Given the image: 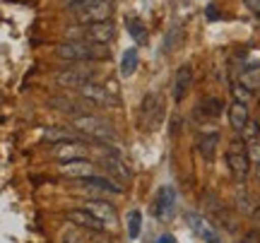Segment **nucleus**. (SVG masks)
I'll return each mask as SVG.
<instances>
[{
	"label": "nucleus",
	"mask_w": 260,
	"mask_h": 243,
	"mask_svg": "<svg viewBox=\"0 0 260 243\" xmlns=\"http://www.w3.org/2000/svg\"><path fill=\"white\" fill-rule=\"evenodd\" d=\"M116 39V27L113 22H96V24H80L77 29H68L65 31V41H84V44H96V46H106Z\"/></svg>",
	"instance_id": "nucleus-1"
},
{
	"label": "nucleus",
	"mask_w": 260,
	"mask_h": 243,
	"mask_svg": "<svg viewBox=\"0 0 260 243\" xmlns=\"http://www.w3.org/2000/svg\"><path fill=\"white\" fill-rule=\"evenodd\" d=\"M77 132H82L84 137L96 142H116V130L109 121H104L99 116H92V113H80V116H73L70 121Z\"/></svg>",
	"instance_id": "nucleus-2"
},
{
	"label": "nucleus",
	"mask_w": 260,
	"mask_h": 243,
	"mask_svg": "<svg viewBox=\"0 0 260 243\" xmlns=\"http://www.w3.org/2000/svg\"><path fill=\"white\" fill-rule=\"evenodd\" d=\"M56 56L70 63H89V60H106L109 51L96 44H84V41H65L56 48Z\"/></svg>",
	"instance_id": "nucleus-3"
},
{
	"label": "nucleus",
	"mask_w": 260,
	"mask_h": 243,
	"mask_svg": "<svg viewBox=\"0 0 260 243\" xmlns=\"http://www.w3.org/2000/svg\"><path fill=\"white\" fill-rule=\"evenodd\" d=\"M226 166L232 171V176L236 181H246V176L251 173V157H248V147L243 140H234L226 152Z\"/></svg>",
	"instance_id": "nucleus-4"
},
{
	"label": "nucleus",
	"mask_w": 260,
	"mask_h": 243,
	"mask_svg": "<svg viewBox=\"0 0 260 243\" xmlns=\"http://www.w3.org/2000/svg\"><path fill=\"white\" fill-rule=\"evenodd\" d=\"M113 15V5L111 0H94L84 8L75 10V19L80 24H96V22H109Z\"/></svg>",
	"instance_id": "nucleus-5"
},
{
	"label": "nucleus",
	"mask_w": 260,
	"mask_h": 243,
	"mask_svg": "<svg viewBox=\"0 0 260 243\" xmlns=\"http://www.w3.org/2000/svg\"><path fill=\"white\" fill-rule=\"evenodd\" d=\"M164 116V103L159 94H147L145 101H142V111H140V123L145 130H154Z\"/></svg>",
	"instance_id": "nucleus-6"
},
{
	"label": "nucleus",
	"mask_w": 260,
	"mask_h": 243,
	"mask_svg": "<svg viewBox=\"0 0 260 243\" xmlns=\"http://www.w3.org/2000/svg\"><path fill=\"white\" fill-rule=\"evenodd\" d=\"M186 222H188V226H190V231H193L198 238H203L205 243H222V238H219V234H217L214 224H210V219H205L203 215L188 212Z\"/></svg>",
	"instance_id": "nucleus-7"
},
{
	"label": "nucleus",
	"mask_w": 260,
	"mask_h": 243,
	"mask_svg": "<svg viewBox=\"0 0 260 243\" xmlns=\"http://www.w3.org/2000/svg\"><path fill=\"white\" fill-rule=\"evenodd\" d=\"M94 73L92 70H84V67H68V70H60V73H56V80L60 87H65V89H80L84 82H92Z\"/></svg>",
	"instance_id": "nucleus-8"
},
{
	"label": "nucleus",
	"mask_w": 260,
	"mask_h": 243,
	"mask_svg": "<svg viewBox=\"0 0 260 243\" xmlns=\"http://www.w3.org/2000/svg\"><path fill=\"white\" fill-rule=\"evenodd\" d=\"M65 222H70L73 226L92 229V231H104V229H109V226L104 224L96 215H92L87 207H82V210H68V212H65Z\"/></svg>",
	"instance_id": "nucleus-9"
},
{
	"label": "nucleus",
	"mask_w": 260,
	"mask_h": 243,
	"mask_svg": "<svg viewBox=\"0 0 260 243\" xmlns=\"http://www.w3.org/2000/svg\"><path fill=\"white\" fill-rule=\"evenodd\" d=\"M174 207H176V190L171 186H161L157 197H154V207H152L154 217L157 219H169L174 215Z\"/></svg>",
	"instance_id": "nucleus-10"
},
{
	"label": "nucleus",
	"mask_w": 260,
	"mask_h": 243,
	"mask_svg": "<svg viewBox=\"0 0 260 243\" xmlns=\"http://www.w3.org/2000/svg\"><path fill=\"white\" fill-rule=\"evenodd\" d=\"M77 92V96L80 99H84L87 103H94V106H109V103L113 101L111 94H109V89L106 87H102V84H96L92 80V82H84L80 89H75Z\"/></svg>",
	"instance_id": "nucleus-11"
},
{
	"label": "nucleus",
	"mask_w": 260,
	"mask_h": 243,
	"mask_svg": "<svg viewBox=\"0 0 260 243\" xmlns=\"http://www.w3.org/2000/svg\"><path fill=\"white\" fill-rule=\"evenodd\" d=\"M60 173L73 181H82V178H89L96 173V166H94L89 159H73V161H60Z\"/></svg>",
	"instance_id": "nucleus-12"
},
{
	"label": "nucleus",
	"mask_w": 260,
	"mask_h": 243,
	"mask_svg": "<svg viewBox=\"0 0 260 243\" xmlns=\"http://www.w3.org/2000/svg\"><path fill=\"white\" fill-rule=\"evenodd\" d=\"M53 157L60 161H73V159H87V147L80 145L77 140H65L53 145Z\"/></svg>",
	"instance_id": "nucleus-13"
},
{
	"label": "nucleus",
	"mask_w": 260,
	"mask_h": 243,
	"mask_svg": "<svg viewBox=\"0 0 260 243\" xmlns=\"http://www.w3.org/2000/svg\"><path fill=\"white\" fill-rule=\"evenodd\" d=\"M87 210H89L92 215L99 217L109 229H113V226L118 224V212H116V207H113L111 202H106V200H94L92 197V200H87Z\"/></svg>",
	"instance_id": "nucleus-14"
},
{
	"label": "nucleus",
	"mask_w": 260,
	"mask_h": 243,
	"mask_svg": "<svg viewBox=\"0 0 260 243\" xmlns=\"http://www.w3.org/2000/svg\"><path fill=\"white\" fill-rule=\"evenodd\" d=\"M190 84H193V67H190V65H181L176 70V77H174L171 96H174L176 101H183V96L188 94Z\"/></svg>",
	"instance_id": "nucleus-15"
},
{
	"label": "nucleus",
	"mask_w": 260,
	"mask_h": 243,
	"mask_svg": "<svg viewBox=\"0 0 260 243\" xmlns=\"http://www.w3.org/2000/svg\"><path fill=\"white\" fill-rule=\"evenodd\" d=\"M82 188H92V190H102V193H113V195H123V186H118L113 178H104V176H89L77 181Z\"/></svg>",
	"instance_id": "nucleus-16"
},
{
	"label": "nucleus",
	"mask_w": 260,
	"mask_h": 243,
	"mask_svg": "<svg viewBox=\"0 0 260 243\" xmlns=\"http://www.w3.org/2000/svg\"><path fill=\"white\" fill-rule=\"evenodd\" d=\"M248 121H251L248 106H246V103L234 101L232 106H229V123H232V128L236 132H241L243 128H246V123H248Z\"/></svg>",
	"instance_id": "nucleus-17"
},
{
	"label": "nucleus",
	"mask_w": 260,
	"mask_h": 243,
	"mask_svg": "<svg viewBox=\"0 0 260 243\" xmlns=\"http://www.w3.org/2000/svg\"><path fill=\"white\" fill-rule=\"evenodd\" d=\"M104 164H106V171H109V173H116L121 181H128L130 178V168L123 164V159L118 157V152L106 154V157H104Z\"/></svg>",
	"instance_id": "nucleus-18"
},
{
	"label": "nucleus",
	"mask_w": 260,
	"mask_h": 243,
	"mask_svg": "<svg viewBox=\"0 0 260 243\" xmlns=\"http://www.w3.org/2000/svg\"><path fill=\"white\" fill-rule=\"evenodd\" d=\"M138 63H140L138 48H135V46L128 48V51L123 53V58H121V75L123 77H130L135 70H138Z\"/></svg>",
	"instance_id": "nucleus-19"
},
{
	"label": "nucleus",
	"mask_w": 260,
	"mask_h": 243,
	"mask_svg": "<svg viewBox=\"0 0 260 243\" xmlns=\"http://www.w3.org/2000/svg\"><path fill=\"white\" fill-rule=\"evenodd\" d=\"M217 142H219V135L217 132H210V135H203L200 140H198V150L203 154L205 159H212L214 152H217Z\"/></svg>",
	"instance_id": "nucleus-20"
},
{
	"label": "nucleus",
	"mask_w": 260,
	"mask_h": 243,
	"mask_svg": "<svg viewBox=\"0 0 260 243\" xmlns=\"http://www.w3.org/2000/svg\"><path fill=\"white\" fill-rule=\"evenodd\" d=\"M140 229H142V215H140V210H130L125 217V231L133 241L140 236Z\"/></svg>",
	"instance_id": "nucleus-21"
},
{
	"label": "nucleus",
	"mask_w": 260,
	"mask_h": 243,
	"mask_svg": "<svg viewBox=\"0 0 260 243\" xmlns=\"http://www.w3.org/2000/svg\"><path fill=\"white\" fill-rule=\"evenodd\" d=\"M239 82L246 84L251 92H258V89H260V65L243 70V73H241V80H239Z\"/></svg>",
	"instance_id": "nucleus-22"
},
{
	"label": "nucleus",
	"mask_w": 260,
	"mask_h": 243,
	"mask_svg": "<svg viewBox=\"0 0 260 243\" xmlns=\"http://www.w3.org/2000/svg\"><path fill=\"white\" fill-rule=\"evenodd\" d=\"M232 96H234V101L246 103V106H248V101L253 99V92L248 89V87H246V84L234 82V84H232Z\"/></svg>",
	"instance_id": "nucleus-23"
},
{
	"label": "nucleus",
	"mask_w": 260,
	"mask_h": 243,
	"mask_svg": "<svg viewBox=\"0 0 260 243\" xmlns=\"http://www.w3.org/2000/svg\"><path fill=\"white\" fill-rule=\"evenodd\" d=\"M125 24H128V34L135 39L138 44L140 41H145V24H142L138 17H128L125 19Z\"/></svg>",
	"instance_id": "nucleus-24"
},
{
	"label": "nucleus",
	"mask_w": 260,
	"mask_h": 243,
	"mask_svg": "<svg viewBox=\"0 0 260 243\" xmlns=\"http://www.w3.org/2000/svg\"><path fill=\"white\" fill-rule=\"evenodd\" d=\"M53 106H58V109H60V111H65V113H73V116H80V113H87L84 111V109H80V106H77V103H73L70 101V99H63V96H56V99H53Z\"/></svg>",
	"instance_id": "nucleus-25"
},
{
	"label": "nucleus",
	"mask_w": 260,
	"mask_h": 243,
	"mask_svg": "<svg viewBox=\"0 0 260 243\" xmlns=\"http://www.w3.org/2000/svg\"><path fill=\"white\" fill-rule=\"evenodd\" d=\"M241 140L246 145H251V142L260 140V130H258V121H248L246 123V128L241 130Z\"/></svg>",
	"instance_id": "nucleus-26"
},
{
	"label": "nucleus",
	"mask_w": 260,
	"mask_h": 243,
	"mask_svg": "<svg viewBox=\"0 0 260 243\" xmlns=\"http://www.w3.org/2000/svg\"><path fill=\"white\" fill-rule=\"evenodd\" d=\"M203 106H205L203 111L207 113V116H214V118H217V116L222 113V101H219V99H207Z\"/></svg>",
	"instance_id": "nucleus-27"
},
{
	"label": "nucleus",
	"mask_w": 260,
	"mask_h": 243,
	"mask_svg": "<svg viewBox=\"0 0 260 243\" xmlns=\"http://www.w3.org/2000/svg\"><path fill=\"white\" fill-rule=\"evenodd\" d=\"M248 147V157H251L253 164H260V140L251 142V145H246Z\"/></svg>",
	"instance_id": "nucleus-28"
},
{
	"label": "nucleus",
	"mask_w": 260,
	"mask_h": 243,
	"mask_svg": "<svg viewBox=\"0 0 260 243\" xmlns=\"http://www.w3.org/2000/svg\"><path fill=\"white\" fill-rule=\"evenodd\" d=\"M63 243H80V236L75 234L73 229H68V231L63 234Z\"/></svg>",
	"instance_id": "nucleus-29"
},
{
	"label": "nucleus",
	"mask_w": 260,
	"mask_h": 243,
	"mask_svg": "<svg viewBox=\"0 0 260 243\" xmlns=\"http://www.w3.org/2000/svg\"><path fill=\"white\" fill-rule=\"evenodd\" d=\"M154 243H178V241H176V236H171V234H161Z\"/></svg>",
	"instance_id": "nucleus-30"
},
{
	"label": "nucleus",
	"mask_w": 260,
	"mask_h": 243,
	"mask_svg": "<svg viewBox=\"0 0 260 243\" xmlns=\"http://www.w3.org/2000/svg\"><path fill=\"white\" fill-rule=\"evenodd\" d=\"M246 5H248L255 15H260V0H246Z\"/></svg>",
	"instance_id": "nucleus-31"
},
{
	"label": "nucleus",
	"mask_w": 260,
	"mask_h": 243,
	"mask_svg": "<svg viewBox=\"0 0 260 243\" xmlns=\"http://www.w3.org/2000/svg\"><path fill=\"white\" fill-rule=\"evenodd\" d=\"M217 17H219V15H217V10H214V8L207 10V19H217Z\"/></svg>",
	"instance_id": "nucleus-32"
},
{
	"label": "nucleus",
	"mask_w": 260,
	"mask_h": 243,
	"mask_svg": "<svg viewBox=\"0 0 260 243\" xmlns=\"http://www.w3.org/2000/svg\"><path fill=\"white\" fill-rule=\"evenodd\" d=\"M253 171H255V178L260 181V164H253Z\"/></svg>",
	"instance_id": "nucleus-33"
},
{
	"label": "nucleus",
	"mask_w": 260,
	"mask_h": 243,
	"mask_svg": "<svg viewBox=\"0 0 260 243\" xmlns=\"http://www.w3.org/2000/svg\"><path fill=\"white\" fill-rule=\"evenodd\" d=\"M258 130H260V118H258Z\"/></svg>",
	"instance_id": "nucleus-34"
}]
</instances>
